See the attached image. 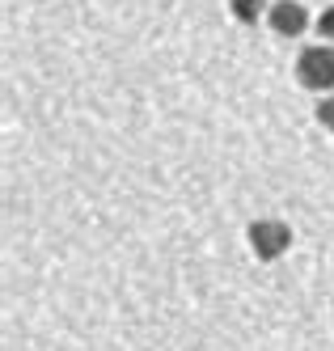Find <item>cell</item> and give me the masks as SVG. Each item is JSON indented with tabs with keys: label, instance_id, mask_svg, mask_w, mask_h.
<instances>
[{
	"label": "cell",
	"instance_id": "1",
	"mask_svg": "<svg viewBox=\"0 0 334 351\" xmlns=\"http://www.w3.org/2000/svg\"><path fill=\"white\" fill-rule=\"evenodd\" d=\"M296 81L309 89V93H334V47L322 43V47H305L296 56Z\"/></svg>",
	"mask_w": 334,
	"mask_h": 351
},
{
	"label": "cell",
	"instance_id": "2",
	"mask_svg": "<svg viewBox=\"0 0 334 351\" xmlns=\"http://www.w3.org/2000/svg\"><path fill=\"white\" fill-rule=\"evenodd\" d=\"M246 237H250L254 258H259V263H275L292 245V224L279 220V216H263V220H254L246 229Z\"/></svg>",
	"mask_w": 334,
	"mask_h": 351
},
{
	"label": "cell",
	"instance_id": "3",
	"mask_svg": "<svg viewBox=\"0 0 334 351\" xmlns=\"http://www.w3.org/2000/svg\"><path fill=\"white\" fill-rule=\"evenodd\" d=\"M267 26H271L279 38H300L305 30L313 26V21H309V9L296 5V0H275L271 13H267Z\"/></svg>",
	"mask_w": 334,
	"mask_h": 351
},
{
	"label": "cell",
	"instance_id": "4",
	"mask_svg": "<svg viewBox=\"0 0 334 351\" xmlns=\"http://www.w3.org/2000/svg\"><path fill=\"white\" fill-rule=\"evenodd\" d=\"M228 5H233V17L241 21V26H259V17L271 13L267 0H228Z\"/></svg>",
	"mask_w": 334,
	"mask_h": 351
},
{
	"label": "cell",
	"instance_id": "5",
	"mask_svg": "<svg viewBox=\"0 0 334 351\" xmlns=\"http://www.w3.org/2000/svg\"><path fill=\"white\" fill-rule=\"evenodd\" d=\"M313 114H318V123H322L326 132H334V93H326V97H322Z\"/></svg>",
	"mask_w": 334,
	"mask_h": 351
},
{
	"label": "cell",
	"instance_id": "6",
	"mask_svg": "<svg viewBox=\"0 0 334 351\" xmlns=\"http://www.w3.org/2000/svg\"><path fill=\"white\" fill-rule=\"evenodd\" d=\"M313 26H318L322 43H334V5H330L326 13H318V21H313Z\"/></svg>",
	"mask_w": 334,
	"mask_h": 351
}]
</instances>
